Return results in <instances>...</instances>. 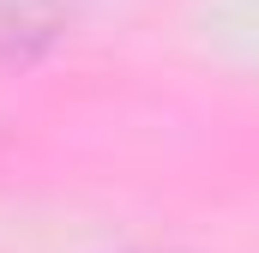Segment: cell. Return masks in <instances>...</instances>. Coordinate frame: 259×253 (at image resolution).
Instances as JSON below:
<instances>
[{
  "label": "cell",
  "mask_w": 259,
  "mask_h": 253,
  "mask_svg": "<svg viewBox=\"0 0 259 253\" xmlns=\"http://www.w3.org/2000/svg\"><path fill=\"white\" fill-rule=\"evenodd\" d=\"M72 12H78V0H0V49L24 55V49L61 36Z\"/></svg>",
  "instance_id": "cell-1"
}]
</instances>
